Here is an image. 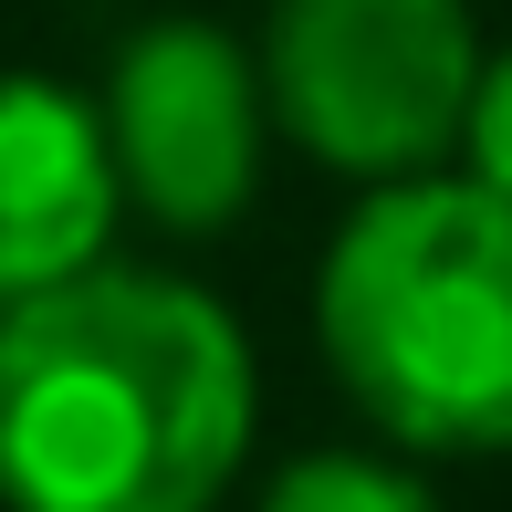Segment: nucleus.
I'll return each instance as SVG.
<instances>
[{"mask_svg": "<svg viewBox=\"0 0 512 512\" xmlns=\"http://www.w3.org/2000/svg\"><path fill=\"white\" fill-rule=\"evenodd\" d=\"M262 512H450V502H439L418 471H398V460L314 450V460H293V471L262 492Z\"/></svg>", "mask_w": 512, "mask_h": 512, "instance_id": "nucleus-6", "label": "nucleus"}, {"mask_svg": "<svg viewBox=\"0 0 512 512\" xmlns=\"http://www.w3.org/2000/svg\"><path fill=\"white\" fill-rule=\"evenodd\" d=\"M0 314H11V304H0Z\"/></svg>", "mask_w": 512, "mask_h": 512, "instance_id": "nucleus-8", "label": "nucleus"}, {"mask_svg": "<svg viewBox=\"0 0 512 512\" xmlns=\"http://www.w3.org/2000/svg\"><path fill=\"white\" fill-rule=\"evenodd\" d=\"M262 63L220 21H147L105 74L115 178L168 230H230L262 178Z\"/></svg>", "mask_w": 512, "mask_h": 512, "instance_id": "nucleus-4", "label": "nucleus"}, {"mask_svg": "<svg viewBox=\"0 0 512 512\" xmlns=\"http://www.w3.org/2000/svg\"><path fill=\"white\" fill-rule=\"evenodd\" d=\"M335 387L429 460L512 450V199L481 178H387L314 272Z\"/></svg>", "mask_w": 512, "mask_h": 512, "instance_id": "nucleus-2", "label": "nucleus"}, {"mask_svg": "<svg viewBox=\"0 0 512 512\" xmlns=\"http://www.w3.org/2000/svg\"><path fill=\"white\" fill-rule=\"evenodd\" d=\"M251 450V345L199 283L74 272L0 314V502L209 512Z\"/></svg>", "mask_w": 512, "mask_h": 512, "instance_id": "nucleus-1", "label": "nucleus"}, {"mask_svg": "<svg viewBox=\"0 0 512 512\" xmlns=\"http://www.w3.org/2000/svg\"><path fill=\"white\" fill-rule=\"evenodd\" d=\"M115 209L126 178L105 105H84L53 74H0V304L95 272Z\"/></svg>", "mask_w": 512, "mask_h": 512, "instance_id": "nucleus-5", "label": "nucleus"}, {"mask_svg": "<svg viewBox=\"0 0 512 512\" xmlns=\"http://www.w3.org/2000/svg\"><path fill=\"white\" fill-rule=\"evenodd\" d=\"M460 157H471L481 189L512 199V53L481 63V105H471V136H460Z\"/></svg>", "mask_w": 512, "mask_h": 512, "instance_id": "nucleus-7", "label": "nucleus"}, {"mask_svg": "<svg viewBox=\"0 0 512 512\" xmlns=\"http://www.w3.org/2000/svg\"><path fill=\"white\" fill-rule=\"evenodd\" d=\"M471 0H272L262 95L283 136L345 178H429L481 105Z\"/></svg>", "mask_w": 512, "mask_h": 512, "instance_id": "nucleus-3", "label": "nucleus"}]
</instances>
